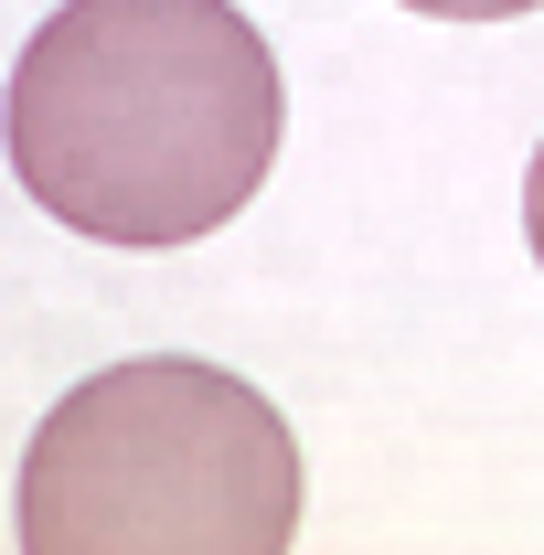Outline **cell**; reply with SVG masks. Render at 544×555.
Here are the masks:
<instances>
[{
    "instance_id": "2",
    "label": "cell",
    "mask_w": 544,
    "mask_h": 555,
    "mask_svg": "<svg viewBox=\"0 0 544 555\" xmlns=\"http://www.w3.org/2000/svg\"><path fill=\"white\" fill-rule=\"evenodd\" d=\"M299 534L288 416L193 352H139L54 396L22 449V555H277Z\"/></svg>"
},
{
    "instance_id": "1",
    "label": "cell",
    "mask_w": 544,
    "mask_h": 555,
    "mask_svg": "<svg viewBox=\"0 0 544 555\" xmlns=\"http://www.w3.org/2000/svg\"><path fill=\"white\" fill-rule=\"evenodd\" d=\"M277 129L288 86L235 0H65L11 65V171L96 246L224 235Z\"/></svg>"
},
{
    "instance_id": "4",
    "label": "cell",
    "mask_w": 544,
    "mask_h": 555,
    "mask_svg": "<svg viewBox=\"0 0 544 555\" xmlns=\"http://www.w3.org/2000/svg\"><path fill=\"white\" fill-rule=\"evenodd\" d=\"M523 246H534V268H544V150H534V171H523Z\"/></svg>"
},
{
    "instance_id": "3",
    "label": "cell",
    "mask_w": 544,
    "mask_h": 555,
    "mask_svg": "<svg viewBox=\"0 0 544 555\" xmlns=\"http://www.w3.org/2000/svg\"><path fill=\"white\" fill-rule=\"evenodd\" d=\"M427 22H513V11H544V0H406Z\"/></svg>"
}]
</instances>
